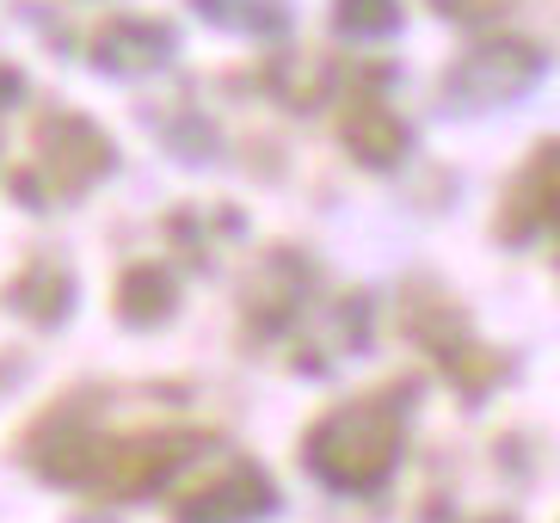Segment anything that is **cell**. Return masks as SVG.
<instances>
[{
    "label": "cell",
    "instance_id": "7a4b0ae2",
    "mask_svg": "<svg viewBox=\"0 0 560 523\" xmlns=\"http://www.w3.org/2000/svg\"><path fill=\"white\" fill-rule=\"evenodd\" d=\"M444 7H487V0H444Z\"/></svg>",
    "mask_w": 560,
    "mask_h": 523
},
{
    "label": "cell",
    "instance_id": "6da1fadb",
    "mask_svg": "<svg viewBox=\"0 0 560 523\" xmlns=\"http://www.w3.org/2000/svg\"><path fill=\"white\" fill-rule=\"evenodd\" d=\"M542 210L548 216H555V222H560V148H555V154H542Z\"/></svg>",
    "mask_w": 560,
    "mask_h": 523
}]
</instances>
